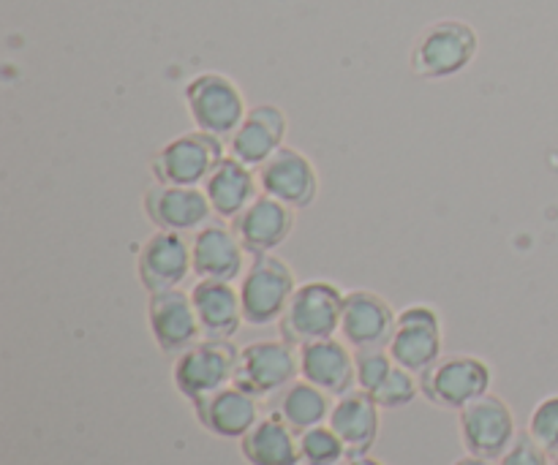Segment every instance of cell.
Masks as SVG:
<instances>
[{
	"label": "cell",
	"mask_w": 558,
	"mask_h": 465,
	"mask_svg": "<svg viewBox=\"0 0 558 465\" xmlns=\"http://www.w3.org/2000/svg\"><path fill=\"white\" fill-rule=\"evenodd\" d=\"M343 299H347V292L332 281H319L316 278V281L298 283L281 321H278L281 338L292 343L294 348H300L305 343L338 335Z\"/></svg>",
	"instance_id": "cell-1"
},
{
	"label": "cell",
	"mask_w": 558,
	"mask_h": 465,
	"mask_svg": "<svg viewBox=\"0 0 558 465\" xmlns=\"http://www.w3.org/2000/svg\"><path fill=\"white\" fill-rule=\"evenodd\" d=\"M480 52V36L469 22L439 20L414 38L409 65L414 76L428 82L450 79L466 71Z\"/></svg>",
	"instance_id": "cell-2"
},
{
	"label": "cell",
	"mask_w": 558,
	"mask_h": 465,
	"mask_svg": "<svg viewBox=\"0 0 558 465\" xmlns=\"http://www.w3.org/2000/svg\"><path fill=\"white\" fill-rule=\"evenodd\" d=\"M298 289L292 267L276 254L251 256L243 278H240V303L248 327H267L281 321L289 299Z\"/></svg>",
	"instance_id": "cell-3"
},
{
	"label": "cell",
	"mask_w": 558,
	"mask_h": 465,
	"mask_svg": "<svg viewBox=\"0 0 558 465\" xmlns=\"http://www.w3.org/2000/svg\"><path fill=\"white\" fill-rule=\"evenodd\" d=\"M223 142L227 139L199 129L174 136L172 142H167L153 156V180L161 185H191V188H202L205 180L210 178L213 169L227 158L229 147Z\"/></svg>",
	"instance_id": "cell-4"
},
{
	"label": "cell",
	"mask_w": 558,
	"mask_h": 465,
	"mask_svg": "<svg viewBox=\"0 0 558 465\" xmlns=\"http://www.w3.org/2000/svg\"><path fill=\"white\" fill-rule=\"evenodd\" d=\"M183 98L196 129L221 136L227 142L248 114L245 96L238 82L229 79L227 74H218V71H205V74H196L194 79H189Z\"/></svg>",
	"instance_id": "cell-5"
},
{
	"label": "cell",
	"mask_w": 558,
	"mask_h": 465,
	"mask_svg": "<svg viewBox=\"0 0 558 465\" xmlns=\"http://www.w3.org/2000/svg\"><path fill=\"white\" fill-rule=\"evenodd\" d=\"M490 381L494 376L485 359L472 357V354H452L420 374V395L439 408L461 412L472 401L488 395Z\"/></svg>",
	"instance_id": "cell-6"
},
{
	"label": "cell",
	"mask_w": 558,
	"mask_h": 465,
	"mask_svg": "<svg viewBox=\"0 0 558 465\" xmlns=\"http://www.w3.org/2000/svg\"><path fill=\"white\" fill-rule=\"evenodd\" d=\"M240 348L232 341H216V338H202L194 346L185 348L174 359L172 379L180 395L189 403L232 384L234 370H238Z\"/></svg>",
	"instance_id": "cell-7"
},
{
	"label": "cell",
	"mask_w": 558,
	"mask_h": 465,
	"mask_svg": "<svg viewBox=\"0 0 558 465\" xmlns=\"http://www.w3.org/2000/svg\"><path fill=\"white\" fill-rule=\"evenodd\" d=\"M298 376L300 352L283 338H278V341H254L240 348L234 384L259 397V401L276 395V392H283L292 381H298Z\"/></svg>",
	"instance_id": "cell-8"
},
{
	"label": "cell",
	"mask_w": 558,
	"mask_h": 465,
	"mask_svg": "<svg viewBox=\"0 0 558 465\" xmlns=\"http://www.w3.org/2000/svg\"><path fill=\"white\" fill-rule=\"evenodd\" d=\"M458 430H461V441L469 455L488 457V461H499L518 436L510 403L501 401L494 392L477 397L458 412Z\"/></svg>",
	"instance_id": "cell-9"
},
{
	"label": "cell",
	"mask_w": 558,
	"mask_h": 465,
	"mask_svg": "<svg viewBox=\"0 0 558 465\" xmlns=\"http://www.w3.org/2000/svg\"><path fill=\"white\" fill-rule=\"evenodd\" d=\"M441 346L445 341H441V319L436 308L417 303L398 310L396 335L387 346L396 365L412 370L414 376L425 374L441 359Z\"/></svg>",
	"instance_id": "cell-10"
},
{
	"label": "cell",
	"mask_w": 558,
	"mask_h": 465,
	"mask_svg": "<svg viewBox=\"0 0 558 465\" xmlns=\"http://www.w3.org/2000/svg\"><path fill=\"white\" fill-rule=\"evenodd\" d=\"M256 174H259L262 194L283 201L292 210H308L319 196V172L298 147L283 145L276 156L256 169Z\"/></svg>",
	"instance_id": "cell-11"
},
{
	"label": "cell",
	"mask_w": 558,
	"mask_h": 465,
	"mask_svg": "<svg viewBox=\"0 0 558 465\" xmlns=\"http://www.w3.org/2000/svg\"><path fill=\"white\" fill-rule=\"evenodd\" d=\"M147 325H150L153 341L169 357H178L196 341H202L194 299H191V292H183V289L147 294Z\"/></svg>",
	"instance_id": "cell-12"
},
{
	"label": "cell",
	"mask_w": 558,
	"mask_h": 465,
	"mask_svg": "<svg viewBox=\"0 0 558 465\" xmlns=\"http://www.w3.org/2000/svg\"><path fill=\"white\" fill-rule=\"evenodd\" d=\"M248 250L232 223H205L191 240V261L196 281H229L243 278L248 267Z\"/></svg>",
	"instance_id": "cell-13"
},
{
	"label": "cell",
	"mask_w": 558,
	"mask_h": 465,
	"mask_svg": "<svg viewBox=\"0 0 558 465\" xmlns=\"http://www.w3.org/2000/svg\"><path fill=\"white\" fill-rule=\"evenodd\" d=\"M142 210L161 232H199L213 218L205 188L191 185H150L142 196Z\"/></svg>",
	"instance_id": "cell-14"
},
{
	"label": "cell",
	"mask_w": 558,
	"mask_h": 465,
	"mask_svg": "<svg viewBox=\"0 0 558 465\" xmlns=\"http://www.w3.org/2000/svg\"><path fill=\"white\" fill-rule=\"evenodd\" d=\"M136 272L147 294L180 289V283L194 272L191 243L183 232H161L145 240L136 256Z\"/></svg>",
	"instance_id": "cell-15"
},
{
	"label": "cell",
	"mask_w": 558,
	"mask_h": 465,
	"mask_svg": "<svg viewBox=\"0 0 558 465\" xmlns=\"http://www.w3.org/2000/svg\"><path fill=\"white\" fill-rule=\"evenodd\" d=\"M398 314L381 294L371 289H354L343 299V316L338 335L352 348H387L396 335Z\"/></svg>",
	"instance_id": "cell-16"
},
{
	"label": "cell",
	"mask_w": 558,
	"mask_h": 465,
	"mask_svg": "<svg viewBox=\"0 0 558 465\" xmlns=\"http://www.w3.org/2000/svg\"><path fill=\"white\" fill-rule=\"evenodd\" d=\"M191 406H194L196 419H199L207 433L229 441H240L262 419L259 397L240 390L234 381L210 392V395L199 397Z\"/></svg>",
	"instance_id": "cell-17"
},
{
	"label": "cell",
	"mask_w": 558,
	"mask_h": 465,
	"mask_svg": "<svg viewBox=\"0 0 558 465\" xmlns=\"http://www.w3.org/2000/svg\"><path fill=\"white\" fill-rule=\"evenodd\" d=\"M251 256L276 254L298 223V210L272 196L259 194L234 221H229Z\"/></svg>",
	"instance_id": "cell-18"
},
{
	"label": "cell",
	"mask_w": 558,
	"mask_h": 465,
	"mask_svg": "<svg viewBox=\"0 0 558 465\" xmlns=\"http://www.w3.org/2000/svg\"><path fill=\"white\" fill-rule=\"evenodd\" d=\"M300 352V379L311 381L327 395L341 397L357 387L354 370V348L343 338H325V341L305 343Z\"/></svg>",
	"instance_id": "cell-19"
},
{
	"label": "cell",
	"mask_w": 558,
	"mask_h": 465,
	"mask_svg": "<svg viewBox=\"0 0 558 465\" xmlns=\"http://www.w3.org/2000/svg\"><path fill=\"white\" fill-rule=\"evenodd\" d=\"M289 120L287 112L276 103H256L248 109L240 129L229 136V156L248 163L251 169H259L267 158L276 156L287 139Z\"/></svg>",
	"instance_id": "cell-20"
},
{
	"label": "cell",
	"mask_w": 558,
	"mask_h": 465,
	"mask_svg": "<svg viewBox=\"0 0 558 465\" xmlns=\"http://www.w3.org/2000/svg\"><path fill=\"white\" fill-rule=\"evenodd\" d=\"M379 403H376L368 392L360 390V387H354L347 395L336 397L327 425H330L338 433V439L343 441L349 457L371 455L376 439H379Z\"/></svg>",
	"instance_id": "cell-21"
},
{
	"label": "cell",
	"mask_w": 558,
	"mask_h": 465,
	"mask_svg": "<svg viewBox=\"0 0 558 465\" xmlns=\"http://www.w3.org/2000/svg\"><path fill=\"white\" fill-rule=\"evenodd\" d=\"M202 188H205L207 199H210L213 216L221 218V221H234V218L262 194L256 169L238 161L234 156L223 158V161L213 169L210 178L205 180Z\"/></svg>",
	"instance_id": "cell-22"
},
{
	"label": "cell",
	"mask_w": 558,
	"mask_h": 465,
	"mask_svg": "<svg viewBox=\"0 0 558 465\" xmlns=\"http://www.w3.org/2000/svg\"><path fill=\"white\" fill-rule=\"evenodd\" d=\"M191 299H194L205 338L232 341L245 325L240 289H234L229 281H196V286L191 289Z\"/></svg>",
	"instance_id": "cell-23"
},
{
	"label": "cell",
	"mask_w": 558,
	"mask_h": 465,
	"mask_svg": "<svg viewBox=\"0 0 558 465\" xmlns=\"http://www.w3.org/2000/svg\"><path fill=\"white\" fill-rule=\"evenodd\" d=\"M240 452L251 465H303L300 463V433L283 423L281 414L262 417L240 439Z\"/></svg>",
	"instance_id": "cell-24"
},
{
	"label": "cell",
	"mask_w": 558,
	"mask_h": 465,
	"mask_svg": "<svg viewBox=\"0 0 558 465\" xmlns=\"http://www.w3.org/2000/svg\"><path fill=\"white\" fill-rule=\"evenodd\" d=\"M278 395H281L278 397V414L298 433L316 428V425H325L330 419L332 403H336L332 395H327L325 390H319V387L305 379L292 381Z\"/></svg>",
	"instance_id": "cell-25"
},
{
	"label": "cell",
	"mask_w": 558,
	"mask_h": 465,
	"mask_svg": "<svg viewBox=\"0 0 558 465\" xmlns=\"http://www.w3.org/2000/svg\"><path fill=\"white\" fill-rule=\"evenodd\" d=\"M347 457V446L327 423L300 433V463L303 465H341Z\"/></svg>",
	"instance_id": "cell-26"
},
{
	"label": "cell",
	"mask_w": 558,
	"mask_h": 465,
	"mask_svg": "<svg viewBox=\"0 0 558 465\" xmlns=\"http://www.w3.org/2000/svg\"><path fill=\"white\" fill-rule=\"evenodd\" d=\"M396 368V359L387 348H354V370H357V387L374 395L387 376Z\"/></svg>",
	"instance_id": "cell-27"
},
{
	"label": "cell",
	"mask_w": 558,
	"mask_h": 465,
	"mask_svg": "<svg viewBox=\"0 0 558 465\" xmlns=\"http://www.w3.org/2000/svg\"><path fill=\"white\" fill-rule=\"evenodd\" d=\"M417 395H420V376H414L412 370L396 365L392 374L385 379V384H381L371 397L379 403V408L396 412V408L409 406Z\"/></svg>",
	"instance_id": "cell-28"
},
{
	"label": "cell",
	"mask_w": 558,
	"mask_h": 465,
	"mask_svg": "<svg viewBox=\"0 0 558 465\" xmlns=\"http://www.w3.org/2000/svg\"><path fill=\"white\" fill-rule=\"evenodd\" d=\"M529 436L537 441L539 446L550 452V457L558 452V395L545 397L534 406L532 417H529Z\"/></svg>",
	"instance_id": "cell-29"
},
{
	"label": "cell",
	"mask_w": 558,
	"mask_h": 465,
	"mask_svg": "<svg viewBox=\"0 0 558 465\" xmlns=\"http://www.w3.org/2000/svg\"><path fill=\"white\" fill-rule=\"evenodd\" d=\"M496 463L499 465H550L554 463V457H550V452L545 450V446H539L526 430V433L515 436V441L507 446V452Z\"/></svg>",
	"instance_id": "cell-30"
},
{
	"label": "cell",
	"mask_w": 558,
	"mask_h": 465,
	"mask_svg": "<svg viewBox=\"0 0 558 465\" xmlns=\"http://www.w3.org/2000/svg\"><path fill=\"white\" fill-rule=\"evenodd\" d=\"M452 465H499L496 461H488V457H477V455H466L461 461H456Z\"/></svg>",
	"instance_id": "cell-31"
},
{
	"label": "cell",
	"mask_w": 558,
	"mask_h": 465,
	"mask_svg": "<svg viewBox=\"0 0 558 465\" xmlns=\"http://www.w3.org/2000/svg\"><path fill=\"white\" fill-rule=\"evenodd\" d=\"M341 465H385V463L376 461V457L371 455H360V457H347Z\"/></svg>",
	"instance_id": "cell-32"
},
{
	"label": "cell",
	"mask_w": 558,
	"mask_h": 465,
	"mask_svg": "<svg viewBox=\"0 0 558 465\" xmlns=\"http://www.w3.org/2000/svg\"><path fill=\"white\" fill-rule=\"evenodd\" d=\"M554 465H558V452L554 455Z\"/></svg>",
	"instance_id": "cell-33"
}]
</instances>
